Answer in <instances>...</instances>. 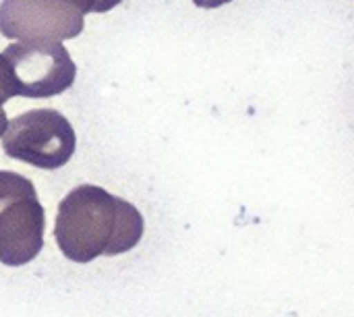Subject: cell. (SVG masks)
<instances>
[{"mask_svg": "<svg viewBox=\"0 0 354 317\" xmlns=\"http://www.w3.org/2000/svg\"><path fill=\"white\" fill-rule=\"evenodd\" d=\"M143 216L122 197L97 185L73 189L58 206L54 239L71 262L131 251L143 237Z\"/></svg>", "mask_w": 354, "mask_h": 317, "instance_id": "1", "label": "cell"}, {"mask_svg": "<svg viewBox=\"0 0 354 317\" xmlns=\"http://www.w3.org/2000/svg\"><path fill=\"white\" fill-rule=\"evenodd\" d=\"M46 212L29 179L0 170V262L25 266L44 247Z\"/></svg>", "mask_w": 354, "mask_h": 317, "instance_id": "2", "label": "cell"}, {"mask_svg": "<svg viewBox=\"0 0 354 317\" xmlns=\"http://www.w3.org/2000/svg\"><path fill=\"white\" fill-rule=\"evenodd\" d=\"M75 147L73 125L52 108L23 112L8 120L2 133V150L8 158L44 170L64 166L73 158Z\"/></svg>", "mask_w": 354, "mask_h": 317, "instance_id": "3", "label": "cell"}, {"mask_svg": "<svg viewBox=\"0 0 354 317\" xmlns=\"http://www.w3.org/2000/svg\"><path fill=\"white\" fill-rule=\"evenodd\" d=\"M6 58L15 93L23 98H52L66 91L77 77V64L56 39H23L10 44Z\"/></svg>", "mask_w": 354, "mask_h": 317, "instance_id": "4", "label": "cell"}, {"mask_svg": "<svg viewBox=\"0 0 354 317\" xmlns=\"http://www.w3.org/2000/svg\"><path fill=\"white\" fill-rule=\"evenodd\" d=\"M83 31L73 0H2L0 33L8 39H71Z\"/></svg>", "mask_w": 354, "mask_h": 317, "instance_id": "5", "label": "cell"}, {"mask_svg": "<svg viewBox=\"0 0 354 317\" xmlns=\"http://www.w3.org/2000/svg\"><path fill=\"white\" fill-rule=\"evenodd\" d=\"M15 83H12V75H10V66L6 62V58L0 54V106L4 102H8L10 98H15Z\"/></svg>", "mask_w": 354, "mask_h": 317, "instance_id": "6", "label": "cell"}, {"mask_svg": "<svg viewBox=\"0 0 354 317\" xmlns=\"http://www.w3.org/2000/svg\"><path fill=\"white\" fill-rule=\"evenodd\" d=\"M73 2L85 15V12H108L122 0H73Z\"/></svg>", "mask_w": 354, "mask_h": 317, "instance_id": "7", "label": "cell"}, {"mask_svg": "<svg viewBox=\"0 0 354 317\" xmlns=\"http://www.w3.org/2000/svg\"><path fill=\"white\" fill-rule=\"evenodd\" d=\"M199 8H218V6H222V4H228V2H232V0H193Z\"/></svg>", "mask_w": 354, "mask_h": 317, "instance_id": "8", "label": "cell"}, {"mask_svg": "<svg viewBox=\"0 0 354 317\" xmlns=\"http://www.w3.org/2000/svg\"><path fill=\"white\" fill-rule=\"evenodd\" d=\"M6 125H8V120H6V112L2 110V106H0V137H2V133H4V129H6Z\"/></svg>", "mask_w": 354, "mask_h": 317, "instance_id": "9", "label": "cell"}]
</instances>
